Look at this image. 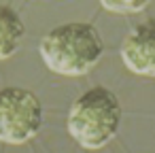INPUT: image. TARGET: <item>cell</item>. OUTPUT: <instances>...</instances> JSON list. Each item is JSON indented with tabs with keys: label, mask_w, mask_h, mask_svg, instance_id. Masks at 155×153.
<instances>
[{
	"label": "cell",
	"mask_w": 155,
	"mask_h": 153,
	"mask_svg": "<svg viewBox=\"0 0 155 153\" xmlns=\"http://www.w3.org/2000/svg\"><path fill=\"white\" fill-rule=\"evenodd\" d=\"M38 53L51 72L64 77H81L102 60L104 41L91 24L72 22L45 34Z\"/></svg>",
	"instance_id": "cell-1"
},
{
	"label": "cell",
	"mask_w": 155,
	"mask_h": 153,
	"mask_svg": "<svg viewBox=\"0 0 155 153\" xmlns=\"http://www.w3.org/2000/svg\"><path fill=\"white\" fill-rule=\"evenodd\" d=\"M121 117L123 108L119 98L106 87H91L72 102L66 128L83 149L96 151L117 136Z\"/></svg>",
	"instance_id": "cell-2"
},
{
	"label": "cell",
	"mask_w": 155,
	"mask_h": 153,
	"mask_svg": "<svg viewBox=\"0 0 155 153\" xmlns=\"http://www.w3.org/2000/svg\"><path fill=\"white\" fill-rule=\"evenodd\" d=\"M43 128V104L26 87L0 89V142L24 145Z\"/></svg>",
	"instance_id": "cell-3"
},
{
	"label": "cell",
	"mask_w": 155,
	"mask_h": 153,
	"mask_svg": "<svg viewBox=\"0 0 155 153\" xmlns=\"http://www.w3.org/2000/svg\"><path fill=\"white\" fill-rule=\"evenodd\" d=\"M125 68L140 77H155V19H144L130 30L121 45Z\"/></svg>",
	"instance_id": "cell-4"
},
{
	"label": "cell",
	"mask_w": 155,
	"mask_h": 153,
	"mask_svg": "<svg viewBox=\"0 0 155 153\" xmlns=\"http://www.w3.org/2000/svg\"><path fill=\"white\" fill-rule=\"evenodd\" d=\"M24 34L26 26L19 13L9 5H0V62L9 60L19 49Z\"/></svg>",
	"instance_id": "cell-5"
},
{
	"label": "cell",
	"mask_w": 155,
	"mask_h": 153,
	"mask_svg": "<svg viewBox=\"0 0 155 153\" xmlns=\"http://www.w3.org/2000/svg\"><path fill=\"white\" fill-rule=\"evenodd\" d=\"M102 9L110 11V13H123V15H130V13H140L149 7L147 0L142 2H108V0H102Z\"/></svg>",
	"instance_id": "cell-6"
}]
</instances>
